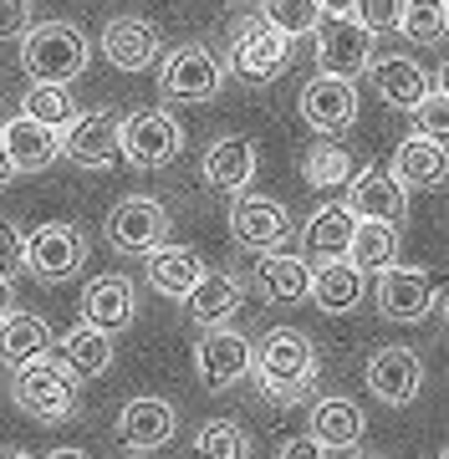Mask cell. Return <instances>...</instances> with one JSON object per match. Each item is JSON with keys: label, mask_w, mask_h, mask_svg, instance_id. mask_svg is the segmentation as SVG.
<instances>
[{"label": "cell", "mask_w": 449, "mask_h": 459, "mask_svg": "<svg viewBox=\"0 0 449 459\" xmlns=\"http://www.w3.org/2000/svg\"><path fill=\"white\" fill-rule=\"evenodd\" d=\"M373 62V31L358 16H332L316 26V72H332V77H363Z\"/></svg>", "instance_id": "8"}, {"label": "cell", "mask_w": 449, "mask_h": 459, "mask_svg": "<svg viewBox=\"0 0 449 459\" xmlns=\"http://www.w3.org/2000/svg\"><path fill=\"white\" fill-rule=\"evenodd\" d=\"M291 36L281 26H271L261 11L255 16H240L230 31V72L240 82H276L286 66H291Z\"/></svg>", "instance_id": "4"}, {"label": "cell", "mask_w": 449, "mask_h": 459, "mask_svg": "<svg viewBox=\"0 0 449 459\" xmlns=\"http://www.w3.org/2000/svg\"><path fill=\"white\" fill-rule=\"evenodd\" d=\"M250 373H255L261 398H271V403H301V398L312 394V383H316L312 337L297 332V327H271L266 337H261V347H255Z\"/></svg>", "instance_id": "1"}, {"label": "cell", "mask_w": 449, "mask_h": 459, "mask_svg": "<svg viewBox=\"0 0 449 459\" xmlns=\"http://www.w3.org/2000/svg\"><path fill=\"white\" fill-rule=\"evenodd\" d=\"M261 16H266L271 26H281L291 41H301V36H316V26H322V16H327V5H322V0H266Z\"/></svg>", "instance_id": "35"}, {"label": "cell", "mask_w": 449, "mask_h": 459, "mask_svg": "<svg viewBox=\"0 0 449 459\" xmlns=\"http://www.w3.org/2000/svg\"><path fill=\"white\" fill-rule=\"evenodd\" d=\"M367 377V394L388 403V409H403V403H414L419 388H424V362H419L414 347H378L363 368Z\"/></svg>", "instance_id": "13"}, {"label": "cell", "mask_w": 449, "mask_h": 459, "mask_svg": "<svg viewBox=\"0 0 449 459\" xmlns=\"http://www.w3.org/2000/svg\"><path fill=\"white\" fill-rule=\"evenodd\" d=\"M21 113L36 117V123H51V128H67L77 117V102H72L67 82H31L21 92Z\"/></svg>", "instance_id": "34"}, {"label": "cell", "mask_w": 449, "mask_h": 459, "mask_svg": "<svg viewBox=\"0 0 449 459\" xmlns=\"http://www.w3.org/2000/svg\"><path fill=\"white\" fill-rule=\"evenodd\" d=\"M445 322H449V296H445Z\"/></svg>", "instance_id": "47"}, {"label": "cell", "mask_w": 449, "mask_h": 459, "mask_svg": "<svg viewBox=\"0 0 449 459\" xmlns=\"http://www.w3.org/2000/svg\"><path fill=\"white\" fill-rule=\"evenodd\" d=\"M367 291V271L352 255H332V261H316L312 271V301L322 307L327 316H342L352 312Z\"/></svg>", "instance_id": "22"}, {"label": "cell", "mask_w": 449, "mask_h": 459, "mask_svg": "<svg viewBox=\"0 0 449 459\" xmlns=\"http://www.w3.org/2000/svg\"><path fill=\"white\" fill-rule=\"evenodd\" d=\"M399 31L409 36L414 47H434V41L449 31V5L445 0H409V5H403Z\"/></svg>", "instance_id": "36"}, {"label": "cell", "mask_w": 449, "mask_h": 459, "mask_svg": "<svg viewBox=\"0 0 449 459\" xmlns=\"http://www.w3.org/2000/svg\"><path fill=\"white\" fill-rule=\"evenodd\" d=\"M102 51H108V62L117 72H149L159 62L164 41H159V31L143 16H113L102 26Z\"/></svg>", "instance_id": "19"}, {"label": "cell", "mask_w": 449, "mask_h": 459, "mask_svg": "<svg viewBox=\"0 0 449 459\" xmlns=\"http://www.w3.org/2000/svg\"><path fill=\"white\" fill-rule=\"evenodd\" d=\"M0 138H5V153H11V164L21 169V174H41V169H51L56 159H62V128H51V123H36V117H11L5 128H0Z\"/></svg>", "instance_id": "21"}, {"label": "cell", "mask_w": 449, "mask_h": 459, "mask_svg": "<svg viewBox=\"0 0 449 459\" xmlns=\"http://www.w3.org/2000/svg\"><path fill=\"white\" fill-rule=\"evenodd\" d=\"M281 455H286V459H301V455H327V449H322V444H316V434L307 429L301 439H286V444H281Z\"/></svg>", "instance_id": "42"}, {"label": "cell", "mask_w": 449, "mask_h": 459, "mask_svg": "<svg viewBox=\"0 0 449 459\" xmlns=\"http://www.w3.org/2000/svg\"><path fill=\"white\" fill-rule=\"evenodd\" d=\"M194 449H200V455H215V459H246L255 444H250V434L240 424H230V419H210V424L194 434Z\"/></svg>", "instance_id": "37"}, {"label": "cell", "mask_w": 449, "mask_h": 459, "mask_svg": "<svg viewBox=\"0 0 449 459\" xmlns=\"http://www.w3.org/2000/svg\"><path fill=\"white\" fill-rule=\"evenodd\" d=\"M11 403L21 413H31L41 424H62V419H77V373L67 368V358H41L21 362L16 377H11Z\"/></svg>", "instance_id": "2"}, {"label": "cell", "mask_w": 449, "mask_h": 459, "mask_svg": "<svg viewBox=\"0 0 449 459\" xmlns=\"http://www.w3.org/2000/svg\"><path fill=\"white\" fill-rule=\"evenodd\" d=\"M230 240L246 250H281L291 240V214L271 195H240L230 204Z\"/></svg>", "instance_id": "14"}, {"label": "cell", "mask_w": 449, "mask_h": 459, "mask_svg": "<svg viewBox=\"0 0 449 459\" xmlns=\"http://www.w3.org/2000/svg\"><path fill=\"white\" fill-rule=\"evenodd\" d=\"M21 271H26V235L16 220H0V276L16 281Z\"/></svg>", "instance_id": "40"}, {"label": "cell", "mask_w": 449, "mask_h": 459, "mask_svg": "<svg viewBox=\"0 0 449 459\" xmlns=\"http://www.w3.org/2000/svg\"><path fill=\"white\" fill-rule=\"evenodd\" d=\"M373 296H378V312L388 322H424L434 312V281L419 265H383L373 281Z\"/></svg>", "instance_id": "12"}, {"label": "cell", "mask_w": 449, "mask_h": 459, "mask_svg": "<svg viewBox=\"0 0 449 459\" xmlns=\"http://www.w3.org/2000/svg\"><path fill=\"white\" fill-rule=\"evenodd\" d=\"M41 352H51L47 316H36V312H5L0 316V362H5V368H21V362L41 358Z\"/></svg>", "instance_id": "30"}, {"label": "cell", "mask_w": 449, "mask_h": 459, "mask_svg": "<svg viewBox=\"0 0 449 459\" xmlns=\"http://www.w3.org/2000/svg\"><path fill=\"white\" fill-rule=\"evenodd\" d=\"M297 113L301 123L312 133H342L352 128V117H358V87H352V77H332V72H316L312 82L301 87L297 98Z\"/></svg>", "instance_id": "11"}, {"label": "cell", "mask_w": 449, "mask_h": 459, "mask_svg": "<svg viewBox=\"0 0 449 459\" xmlns=\"http://www.w3.org/2000/svg\"><path fill=\"white\" fill-rule=\"evenodd\" d=\"M240 296H246V286H240L235 271H204L200 286L184 296V307H189V322L215 327V322H230L240 312Z\"/></svg>", "instance_id": "27"}, {"label": "cell", "mask_w": 449, "mask_h": 459, "mask_svg": "<svg viewBox=\"0 0 449 459\" xmlns=\"http://www.w3.org/2000/svg\"><path fill=\"white\" fill-rule=\"evenodd\" d=\"M255 169H261V153H255V138H246V133L215 138V143L204 148V159H200L204 184L220 189V195H246L250 179H255Z\"/></svg>", "instance_id": "16"}, {"label": "cell", "mask_w": 449, "mask_h": 459, "mask_svg": "<svg viewBox=\"0 0 449 459\" xmlns=\"http://www.w3.org/2000/svg\"><path fill=\"white\" fill-rule=\"evenodd\" d=\"M16 174H21V169L11 164V153H5V138H0V189H5V184L16 179Z\"/></svg>", "instance_id": "43"}, {"label": "cell", "mask_w": 449, "mask_h": 459, "mask_svg": "<svg viewBox=\"0 0 449 459\" xmlns=\"http://www.w3.org/2000/svg\"><path fill=\"white\" fill-rule=\"evenodd\" d=\"M327 5V16H352V0H322Z\"/></svg>", "instance_id": "44"}, {"label": "cell", "mask_w": 449, "mask_h": 459, "mask_svg": "<svg viewBox=\"0 0 449 459\" xmlns=\"http://www.w3.org/2000/svg\"><path fill=\"white\" fill-rule=\"evenodd\" d=\"M62 358H67V368L77 377H102L113 368V332L92 327V322L72 327L67 337H62Z\"/></svg>", "instance_id": "32"}, {"label": "cell", "mask_w": 449, "mask_h": 459, "mask_svg": "<svg viewBox=\"0 0 449 459\" xmlns=\"http://www.w3.org/2000/svg\"><path fill=\"white\" fill-rule=\"evenodd\" d=\"M301 179L312 184V189H337V184H348L352 179V153L342 143H327V133H322V143L307 148Z\"/></svg>", "instance_id": "33"}, {"label": "cell", "mask_w": 449, "mask_h": 459, "mask_svg": "<svg viewBox=\"0 0 449 459\" xmlns=\"http://www.w3.org/2000/svg\"><path fill=\"white\" fill-rule=\"evenodd\" d=\"M108 246L117 250V255H149L153 246H164L168 235V214L159 199L149 195H128L117 199L113 210H108Z\"/></svg>", "instance_id": "6"}, {"label": "cell", "mask_w": 449, "mask_h": 459, "mask_svg": "<svg viewBox=\"0 0 449 459\" xmlns=\"http://www.w3.org/2000/svg\"><path fill=\"white\" fill-rule=\"evenodd\" d=\"M403 5H409V0H352V16L363 21L373 36H383V31H399Z\"/></svg>", "instance_id": "39"}, {"label": "cell", "mask_w": 449, "mask_h": 459, "mask_svg": "<svg viewBox=\"0 0 449 459\" xmlns=\"http://www.w3.org/2000/svg\"><path fill=\"white\" fill-rule=\"evenodd\" d=\"M87 62H92V47L67 21H41L21 36V72L31 82H77Z\"/></svg>", "instance_id": "3"}, {"label": "cell", "mask_w": 449, "mask_h": 459, "mask_svg": "<svg viewBox=\"0 0 449 459\" xmlns=\"http://www.w3.org/2000/svg\"><path fill=\"white\" fill-rule=\"evenodd\" d=\"M250 362H255V347H250L240 332H230L225 322L204 327V337L194 342V373H200V383L210 394L235 388V383L250 373Z\"/></svg>", "instance_id": "7"}, {"label": "cell", "mask_w": 449, "mask_h": 459, "mask_svg": "<svg viewBox=\"0 0 449 459\" xmlns=\"http://www.w3.org/2000/svg\"><path fill=\"white\" fill-rule=\"evenodd\" d=\"M179 429V413L168 398H128L117 413V444L123 449H164Z\"/></svg>", "instance_id": "17"}, {"label": "cell", "mask_w": 449, "mask_h": 459, "mask_svg": "<svg viewBox=\"0 0 449 459\" xmlns=\"http://www.w3.org/2000/svg\"><path fill=\"white\" fill-rule=\"evenodd\" d=\"M445 5H449V0H445Z\"/></svg>", "instance_id": "49"}, {"label": "cell", "mask_w": 449, "mask_h": 459, "mask_svg": "<svg viewBox=\"0 0 449 459\" xmlns=\"http://www.w3.org/2000/svg\"><path fill=\"white\" fill-rule=\"evenodd\" d=\"M138 312V291H134V276H98L87 281L82 291V322H92V327L102 332H123L128 322H134Z\"/></svg>", "instance_id": "23"}, {"label": "cell", "mask_w": 449, "mask_h": 459, "mask_svg": "<svg viewBox=\"0 0 449 459\" xmlns=\"http://www.w3.org/2000/svg\"><path fill=\"white\" fill-rule=\"evenodd\" d=\"M87 261V235L67 220H47L41 230H31V240H26V265H31V276L41 281H67L77 276Z\"/></svg>", "instance_id": "10"}, {"label": "cell", "mask_w": 449, "mask_h": 459, "mask_svg": "<svg viewBox=\"0 0 449 459\" xmlns=\"http://www.w3.org/2000/svg\"><path fill=\"white\" fill-rule=\"evenodd\" d=\"M348 204L352 214H373V220H403L409 210V184L383 164H367L348 179Z\"/></svg>", "instance_id": "18"}, {"label": "cell", "mask_w": 449, "mask_h": 459, "mask_svg": "<svg viewBox=\"0 0 449 459\" xmlns=\"http://www.w3.org/2000/svg\"><path fill=\"white\" fill-rule=\"evenodd\" d=\"M0 128H5V123H0Z\"/></svg>", "instance_id": "48"}, {"label": "cell", "mask_w": 449, "mask_h": 459, "mask_svg": "<svg viewBox=\"0 0 449 459\" xmlns=\"http://www.w3.org/2000/svg\"><path fill=\"white\" fill-rule=\"evenodd\" d=\"M62 153L77 169H108L123 153V123L113 113H77L62 128Z\"/></svg>", "instance_id": "15"}, {"label": "cell", "mask_w": 449, "mask_h": 459, "mask_svg": "<svg viewBox=\"0 0 449 459\" xmlns=\"http://www.w3.org/2000/svg\"><path fill=\"white\" fill-rule=\"evenodd\" d=\"M393 174H399L409 189H439L449 179V143L429 138V133H409L399 148H393Z\"/></svg>", "instance_id": "24"}, {"label": "cell", "mask_w": 449, "mask_h": 459, "mask_svg": "<svg viewBox=\"0 0 449 459\" xmlns=\"http://www.w3.org/2000/svg\"><path fill=\"white\" fill-rule=\"evenodd\" d=\"M312 434L322 449H358L363 444V409L352 398H316L312 403Z\"/></svg>", "instance_id": "29"}, {"label": "cell", "mask_w": 449, "mask_h": 459, "mask_svg": "<svg viewBox=\"0 0 449 459\" xmlns=\"http://www.w3.org/2000/svg\"><path fill=\"white\" fill-rule=\"evenodd\" d=\"M210 265L200 261V250L189 246H153L149 250V286L168 301H184V296L200 286V276Z\"/></svg>", "instance_id": "26"}, {"label": "cell", "mask_w": 449, "mask_h": 459, "mask_svg": "<svg viewBox=\"0 0 449 459\" xmlns=\"http://www.w3.org/2000/svg\"><path fill=\"white\" fill-rule=\"evenodd\" d=\"M255 291L276 301V307H297L312 296V265L307 255H281V250H261L255 261Z\"/></svg>", "instance_id": "25"}, {"label": "cell", "mask_w": 449, "mask_h": 459, "mask_svg": "<svg viewBox=\"0 0 449 459\" xmlns=\"http://www.w3.org/2000/svg\"><path fill=\"white\" fill-rule=\"evenodd\" d=\"M439 87H449V62H445V66H439Z\"/></svg>", "instance_id": "46"}, {"label": "cell", "mask_w": 449, "mask_h": 459, "mask_svg": "<svg viewBox=\"0 0 449 459\" xmlns=\"http://www.w3.org/2000/svg\"><path fill=\"white\" fill-rule=\"evenodd\" d=\"M414 128L429 133V138H439V143H449V87H434L429 98L414 108Z\"/></svg>", "instance_id": "38"}, {"label": "cell", "mask_w": 449, "mask_h": 459, "mask_svg": "<svg viewBox=\"0 0 449 459\" xmlns=\"http://www.w3.org/2000/svg\"><path fill=\"white\" fill-rule=\"evenodd\" d=\"M184 128L168 108H138L123 117V159L134 169H164L179 159Z\"/></svg>", "instance_id": "5"}, {"label": "cell", "mask_w": 449, "mask_h": 459, "mask_svg": "<svg viewBox=\"0 0 449 459\" xmlns=\"http://www.w3.org/2000/svg\"><path fill=\"white\" fill-rule=\"evenodd\" d=\"M11 312V276H0V316Z\"/></svg>", "instance_id": "45"}, {"label": "cell", "mask_w": 449, "mask_h": 459, "mask_svg": "<svg viewBox=\"0 0 449 459\" xmlns=\"http://www.w3.org/2000/svg\"><path fill=\"white\" fill-rule=\"evenodd\" d=\"M36 21V0H0V41H21Z\"/></svg>", "instance_id": "41"}, {"label": "cell", "mask_w": 449, "mask_h": 459, "mask_svg": "<svg viewBox=\"0 0 449 459\" xmlns=\"http://www.w3.org/2000/svg\"><path fill=\"white\" fill-rule=\"evenodd\" d=\"M352 261L378 276L383 265L399 261V220H373V214H358V230H352Z\"/></svg>", "instance_id": "31"}, {"label": "cell", "mask_w": 449, "mask_h": 459, "mask_svg": "<svg viewBox=\"0 0 449 459\" xmlns=\"http://www.w3.org/2000/svg\"><path fill=\"white\" fill-rule=\"evenodd\" d=\"M352 230H358L352 204H322V210H312V220L301 225V250H312L316 261L348 255L352 250Z\"/></svg>", "instance_id": "28"}, {"label": "cell", "mask_w": 449, "mask_h": 459, "mask_svg": "<svg viewBox=\"0 0 449 459\" xmlns=\"http://www.w3.org/2000/svg\"><path fill=\"white\" fill-rule=\"evenodd\" d=\"M367 77L378 87V98L388 102V108H403V113H414L419 102L434 92V77L414 62V56H373V62H367Z\"/></svg>", "instance_id": "20"}, {"label": "cell", "mask_w": 449, "mask_h": 459, "mask_svg": "<svg viewBox=\"0 0 449 459\" xmlns=\"http://www.w3.org/2000/svg\"><path fill=\"white\" fill-rule=\"evenodd\" d=\"M159 82H164V98H174V102H210L225 87V62L204 41H189V47H179L164 62Z\"/></svg>", "instance_id": "9"}]
</instances>
